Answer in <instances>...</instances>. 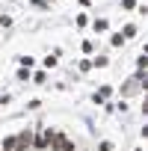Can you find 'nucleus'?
Returning <instances> with one entry per match:
<instances>
[{
  "instance_id": "10",
  "label": "nucleus",
  "mask_w": 148,
  "mask_h": 151,
  "mask_svg": "<svg viewBox=\"0 0 148 151\" xmlns=\"http://www.w3.org/2000/svg\"><path fill=\"white\" fill-rule=\"evenodd\" d=\"M77 68H80L83 74H86V71H92V59H80V62H77Z\"/></svg>"
},
{
  "instance_id": "15",
  "label": "nucleus",
  "mask_w": 148,
  "mask_h": 151,
  "mask_svg": "<svg viewBox=\"0 0 148 151\" xmlns=\"http://www.w3.org/2000/svg\"><path fill=\"white\" fill-rule=\"evenodd\" d=\"M83 53H95V42H83Z\"/></svg>"
},
{
  "instance_id": "14",
  "label": "nucleus",
  "mask_w": 148,
  "mask_h": 151,
  "mask_svg": "<svg viewBox=\"0 0 148 151\" xmlns=\"http://www.w3.org/2000/svg\"><path fill=\"white\" fill-rule=\"evenodd\" d=\"M18 80H30V68H18Z\"/></svg>"
},
{
  "instance_id": "19",
  "label": "nucleus",
  "mask_w": 148,
  "mask_h": 151,
  "mask_svg": "<svg viewBox=\"0 0 148 151\" xmlns=\"http://www.w3.org/2000/svg\"><path fill=\"white\" fill-rule=\"evenodd\" d=\"M65 151H77V148H65Z\"/></svg>"
},
{
  "instance_id": "17",
  "label": "nucleus",
  "mask_w": 148,
  "mask_h": 151,
  "mask_svg": "<svg viewBox=\"0 0 148 151\" xmlns=\"http://www.w3.org/2000/svg\"><path fill=\"white\" fill-rule=\"evenodd\" d=\"M89 24V15H77V27H86Z\"/></svg>"
},
{
  "instance_id": "12",
  "label": "nucleus",
  "mask_w": 148,
  "mask_h": 151,
  "mask_svg": "<svg viewBox=\"0 0 148 151\" xmlns=\"http://www.w3.org/2000/svg\"><path fill=\"white\" fill-rule=\"evenodd\" d=\"M3 151H15V139H12V136L3 139Z\"/></svg>"
},
{
  "instance_id": "18",
  "label": "nucleus",
  "mask_w": 148,
  "mask_h": 151,
  "mask_svg": "<svg viewBox=\"0 0 148 151\" xmlns=\"http://www.w3.org/2000/svg\"><path fill=\"white\" fill-rule=\"evenodd\" d=\"M121 6H124V9H133V6H136V0H121Z\"/></svg>"
},
{
  "instance_id": "2",
  "label": "nucleus",
  "mask_w": 148,
  "mask_h": 151,
  "mask_svg": "<svg viewBox=\"0 0 148 151\" xmlns=\"http://www.w3.org/2000/svg\"><path fill=\"white\" fill-rule=\"evenodd\" d=\"M47 148H56V151H65V148H74V142L65 136V133H53L50 136V145Z\"/></svg>"
},
{
  "instance_id": "7",
  "label": "nucleus",
  "mask_w": 148,
  "mask_h": 151,
  "mask_svg": "<svg viewBox=\"0 0 148 151\" xmlns=\"http://www.w3.org/2000/svg\"><path fill=\"white\" fill-rule=\"evenodd\" d=\"M110 45H113V47H121V45H124V36H121V33L110 36Z\"/></svg>"
},
{
  "instance_id": "5",
  "label": "nucleus",
  "mask_w": 148,
  "mask_h": 151,
  "mask_svg": "<svg viewBox=\"0 0 148 151\" xmlns=\"http://www.w3.org/2000/svg\"><path fill=\"white\" fill-rule=\"evenodd\" d=\"M92 27H95V33H107L110 30V21L107 18H98V21H92Z\"/></svg>"
},
{
  "instance_id": "6",
  "label": "nucleus",
  "mask_w": 148,
  "mask_h": 151,
  "mask_svg": "<svg viewBox=\"0 0 148 151\" xmlns=\"http://www.w3.org/2000/svg\"><path fill=\"white\" fill-rule=\"evenodd\" d=\"M107 65H110V56H107V53H98L95 62H92V68H107Z\"/></svg>"
},
{
  "instance_id": "1",
  "label": "nucleus",
  "mask_w": 148,
  "mask_h": 151,
  "mask_svg": "<svg viewBox=\"0 0 148 151\" xmlns=\"http://www.w3.org/2000/svg\"><path fill=\"white\" fill-rule=\"evenodd\" d=\"M12 139H15V151H27V148H33V130H21V133H15Z\"/></svg>"
},
{
  "instance_id": "13",
  "label": "nucleus",
  "mask_w": 148,
  "mask_h": 151,
  "mask_svg": "<svg viewBox=\"0 0 148 151\" xmlns=\"http://www.w3.org/2000/svg\"><path fill=\"white\" fill-rule=\"evenodd\" d=\"M98 151H113V142H110V139H104V142H98Z\"/></svg>"
},
{
  "instance_id": "11",
  "label": "nucleus",
  "mask_w": 148,
  "mask_h": 151,
  "mask_svg": "<svg viewBox=\"0 0 148 151\" xmlns=\"http://www.w3.org/2000/svg\"><path fill=\"white\" fill-rule=\"evenodd\" d=\"M121 36H124V39H133V36H136V27H133V24H127V27H124V33H121Z\"/></svg>"
},
{
  "instance_id": "9",
  "label": "nucleus",
  "mask_w": 148,
  "mask_h": 151,
  "mask_svg": "<svg viewBox=\"0 0 148 151\" xmlns=\"http://www.w3.org/2000/svg\"><path fill=\"white\" fill-rule=\"evenodd\" d=\"M42 65H45V68H53V65H56V53H50V56H45V59H42Z\"/></svg>"
},
{
  "instance_id": "16",
  "label": "nucleus",
  "mask_w": 148,
  "mask_h": 151,
  "mask_svg": "<svg viewBox=\"0 0 148 151\" xmlns=\"http://www.w3.org/2000/svg\"><path fill=\"white\" fill-rule=\"evenodd\" d=\"M0 27H12V18L9 15H0Z\"/></svg>"
},
{
  "instance_id": "3",
  "label": "nucleus",
  "mask_w": 148,
  "mask_h": 151,
  "mask_svg": "<svg viewBox=\"0 0 148 151\" xmlns=\"http://www.w3.org/2000/svg\"><path fill=\"white\" fill-rule=\"evenodd\" d=\"M50 136H53V130H42V133H33V145H39V148H47V145H50Z\"/></svg>"
},
{
  "instance_id": "4",
  "label": "nucleus",
  "mask_w": 148,
  "mask_h": 151,
  "mask_svg": "<svg viewBox=\"0 0 148 151\" xmlns=\"http://www.w3.org/2000/svg\"><path fill=\"white\" fill-rule=\"evenodd\" d=\"M110 95H113V86H101V89H98V92L92 95V101H95V104H104V101H107Z\"/></svg>"
},
{
  "instance_id": "8",
  "label": "nucleus",
  "mask_w": 148,
  "mask_h": 151,
  "mask_svg": "<svg viewBox=\"0 0 148 151\" xmlns=\"http://www.w3.org/2000/svg\"><path fill=\"white\" fill-rule=\"evenodd\" d=\"M18 65L21 68H30V65H36V59L33 56H18Z\"/></svg>"
},
{
  "instance_id": "20",
  "label": "nucleus",
  "mask_w": 148,
  "mask_h": 151,
  "mask_svg": "<svg viewBox=\"0 0 148 151\" xmlns=\"http://www.w3.org/2000/svg\"><path fill=\"white\" fill-rule=\"evenodd\" d=\"M45 3H53V0H45Z\"/></svg>"
}]
</instances>
